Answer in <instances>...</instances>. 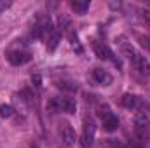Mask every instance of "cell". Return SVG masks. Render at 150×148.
Returning a JSON list of instances; mask_svg holds the SVG:
<instances>
[{
  "mask_svg": "<svg viewBox=\"0 0 150 148\" xmlns=\"http://www.w3.org/2000/svg\"><path fill=\"white\" fill-rule=\"evenodd\" d=\"M94 132H96V124L94 120L89 117L84 120V132H82V138H80V143L84 147H89L93 143V138H94Z\"/></svg>",
  "mask_w": 150,
  "mask_h": 148,
  "instance_id": "6da1fadb",
  "label": "cell"
},
{
  "mask_svg": "<svg viewBox=\"0 0 150 148\" xmlns=\"http://www.w3.org/2000/svg\"><path fill=\"white\" fill-rule=\"evenodd\" d=\"M7 59H9V63H11V65L19 66V65L28 63V61L32 59V56H30L28 52H25V51H11V52L7 54Z\"/></svg>",
  "mask_w": 150,
  "mask_h": 148,
  "instance_id": "7a4b0ae2",
  "label": "cell"
},
{
  "mask_svg": "<svg viewBox=\"0 0 150 148\" xmlns=\"http://www.w3.org/2000/svg\"><path fill=\"white\" fill-rule=\"evenodd\" d=\"M101 118H103V129H105V131L112 132V131H115V129L119 127V118H117L113 113H110V111L101 113Z\"/></svg>",
  "mask_w": 150,
  "mask_h": 148,
  "instance_id": "3957f363",
  "label": "cell"
},
{
  "mask_svg": "<svg viewBox=\"0 0 150 148\" xmlns=\"http://www.w3.org/2000/svg\"><path fill=\"white\" fill-rule=\"evenodd\" d=\"M133 63H134L136 70H138L142 75H149L150 73V63H149V59H147L145 56H142V54H134Z\"/></svg>",
  "mask_w": 150,
  "mask_h": 148,
  "instance_id": "277c9868",
  "label": "cell"
},
{
  "mask_svg": "<svg viewBox=\"0 0 150 148\" xmlns=\"http://www.w3.org/2000/svg\"><path fill=\"white\" fill-rule=\"evenodd\" d=\"M59 136H61V140H63V143L65 145H74L75 143V131L68 125V124H63L61 125V129H59Z\"/></svg>",
  "mask_w": 150,
  "mask_h": 148,
  "instance_id": "5b68a950",
  "label": "cell"
},
{
  "mask_svg": "<svg viewBox=\"0 0 150 148\" xmlns=\"http://www.w3.org/2000/svg\"><path fill=\"white\" fill-rule=\"evenodd\" d=\"M93 78H94L98 84H101V85H108V84L112 82L110 73L105 72V70H101V68H94V70H93Z\"/></svg>",
  "mask_w": 150,
  "mask_h": 148,
  "instance_id": "8992f818",
  "label": "cell"
},
{
  "mask_svg": "<svg viewBox=\"0 0 150 148\" xmlns=\"http://www.w3.org/2000/svg\"><path fill=\"white\" fill-rule=\"evenodd\" d=\"M94 52H96V56L100 58V59H112V51L108 49V45H105V44H94Z\"/></svg>",
  "mask_w": 150,
  "mask_h": 148,
  "instance_id": "52a82bcc",
  "label": "cell"
},
{
  "mask_svg": "<svg viewBox=\"0 0 150 148\" xmlns=\"http://www.w3.org/2000/svg\"><path fill=\"white\" fill-rule=\"evenodd\" d=\"M134 124L138 127H147V125H150V113L147 110L138 111L136 117H134Z\"/></svg>",
  "mask_w": 150,
  "mask_h": 148,
  "instance_id": "ba28073f",
  "label": "cell"
},
{
  "mask_svg": "<svg viewBox=\"0 0 150 148\" xmlns=\"http://www.w3.org/2000/svg\"><path fill=\"white\" fill-rule=\"evenodd\" d=\"M59 110L67 111V113H75L77 110V105H75L74 99H70V98H59Z\"/></svg>",
  "mask_w": 150,
  "mask_h": 148,
  "instance_id": "9c48e42d",
  "label": "cell"
},
{
  "mask_svg": "<svg viewBox=\"0 0 150 148\" xmlns=\"http://www.w3.org/2000/svg\"><path fill=\"white\" fill-rule=\"evenodd\" d=\"M59 40H61V33H59L58 30H52V32L49 33V38H47V49H49V51H54L56 45L59 44Z\"/></svg>",
  "mask_w": 150,
  "mask_h": 148,
  "instance_id": "30bf717a",
  "label": "cell"
},
{
  "mask_svg": "<svg viewBox=\"0 0 150 148\" xmlns=\"http://www.w3.org/2000/svg\"><path fill=\"white\" fill-rule=\"evenodd\" d=\"M122 106H126V108H136L138 106V96H134V94H124L122 96Z\"/></svg>",
  "mask_w": 150,
  "mask_h": 148,
  "instance_id": "8fae6325",
  "label": "cell"
},
{
  "mask_svg": "<svg viewBox=\"0 0 150 148\" xmlns=\"http://www.w3.org/2000/svg\"><path fill=\"white\" fill-rule=\"evenodd\" d=\"M72 9H74L75 12H79V14H84V12L89 9V2H87V0H84V2L75 0V2H72Z\"/></svg>",
  "mask_w": 150,
  "mask_h": 148,
  "instance_id": "7c38bea8",
  "label": "cell"
},
{
  "mask_svg": "<svg viewBox=\"0 0 150 148\" xmlns=\"http://www.w3.org/2000/svg\"><path fill=\"white\" fill-rule=\"evenodd\" d=\"M119 45H120V52H122L126 58H131V59L134 58V51H133V45H131V44H127V42H120Z\"/></svg>",
  "mask_w": 150,
  "mask_h": 148,
  "instance_id": "4fadbf2b",
  "label": "cell"
},
{
  "mask_svg": "<svg viewBox=\"0 0 150 148\" xmlns=\"http://www.w3.org/2000/svg\"><path fill=\"white\" fill-rule=\"evenodd\" d=\"M12 106L11 105H0V117H4V118H11L12 117Z\"/></svg>",
  "mask_w": 150,
  "mask_h": 148,
  "instance_id": "5bb4252c",
  "label": "cell"
},
{
  "mask_svg": "<svg viewBox=\"0 0 150 148\" xmlns=\"http://www.w3.org/2000/svg\"><path fill=\"white\" fill-rule=\"evenodd\" d=\"M58 87L63 89V91H68V92H75V91H77V85L72 84V82H59Z\"/></svg>",
  "mask_w": 150,
  "mask_h": 148,
  "instance_id": "9a60e30c",
  "label": "cell"
},
{
  "mask_svg": "<svg viewBox=\"0 0 150 148\" xmlns=\"http://www.w3.org/2000/svg\"><path fill=\"white\" fill-rule=\"evenodd\" d=\"M47 110L51 111V113H54V111L59 110V99H51V101L47 103Z\"/></svg>",
  "mask_w": 150,
  "mask_h": 148,
  "instance_id": "2e32d148",
  "label": "cell"
},
{
  "mask_svg": "<svg viewBox=\"0 0 150 148\" xmlns=\"http://www.w3.org/2000/svg\"><path fill=\"white\" fill-rule=\"evenodd\" d=\"M32 84H33V85H35V87H42V77H40V75L38 73H35V75H32Z\"/></svg>",
  "mask_w": 150,
  "mask_h": 148,
  "instance_id": "e0dca14e",
  "label": "cell"
},
{
  "mask_svg": "<svg viewBox=\"0 0 150 148\" xmlns=\"http://www.w3.org/2000/svg\"><path fill=\"white\" fill-rule=\"evenodd\" d=\"M11 5H12V4H11L9 0H0V14H2L4 11H7Z\"/></svg>",
  "mask_w": 150,
  "mask_h": 148,
  "instance_id": "ac0fdd59",
  "label": "cell"
},
{
  "mask_svg": "<svg viewBox=\"0 0 150 148\" xmlns=\"http://www.w3.org/2000/svg\"><path fill=\"white\" fill-rule=\"evenodd\" d=\"M142 19H143V23H145V25H149V26H150V11L145 9V11L142 12Z\"/></svg>",
  "mask_w": 150,
  "mask_h": 148,
  "instance_id": "d6986e66",
  "label": "cell"
}]
</instances>
